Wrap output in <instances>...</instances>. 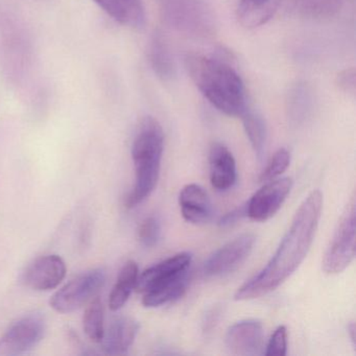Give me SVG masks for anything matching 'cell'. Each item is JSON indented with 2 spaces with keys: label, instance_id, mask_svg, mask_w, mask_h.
Returning <instances> with one entry per match:
<instances>
[{
  "label": "cell",
  "instance_id": "15",
  "mask_svg": "<svg viewBox=\"0 0 356 356\" xmlns=\"http://www.w3.org/2000/svg\"><path fill=\"white\" fill-rule=\"evenodd\" d=\"M210 182L216 191L230 189L236 182V162L226 145L214 143L209 151Z\"/></svg>",
  "mask_w": 356,
  "mask_h": 356
},
{
  "label": "cell",
  "instance_id": "8",
  "mask_svg": "<svg viewBox=\"0 0 356 356\" xmlns=\"http://www.w3.org/2000/svg\"><path fill=\"white\" fill-rule=\"evenodd\" d=\"M45 328L47 324L40 314L22 316L0 337V356H16L30 351L40 343Z\"/></svg>",
  "mask_w": 356,
  "mask_h": 356
},
{
  "label": "cell",
  "instance_id": "24",
  "mask_svg": "<svg viewBox=\"0 0 356 356\" xmlns=\"http://www.w3.org/2000/svg\"><path fill=\"white\" fill-rule=\"evenodd\" d=\"M161 236V224L155 216H149L138 227V239L141 245L152 248L157 245Z\"/></svg>",
  "mask_w": 356,
  "mask_h": 356
},
{
  "label": "cell",
  "instance_id": "16",
  "mask_svg": "<svg viewBox=\"0 0 356 356\" xmlns=\"http://www.w3.org/2000/svg\"><path fill=\"white\" fill-rule=\"evenodd\" d=\"M343 5V0H280V6L291 15L312 20L334 17Z\"/></svg>",
  "mask_w": 356,
  "mask_h": 356
},
{
  "label": "cell",
  "instance_id": "2",
  "mask_svg": "<svg viewBox=\"0 0 356 356\" xmlns=\"http://www.w3.org/2000/svg\"><path fill=\"white\" fill-rule=\"evenodd\" d=\"M185 62L191 80L212 106L226 115H243L248 109L245 85L230 64L199 54H191Z\"/></svg>",
  "mask_w": 356,
  "mask_h": 356
},
{
  "label": "cell",
  "instance_id": "19",
  "mask_svg": "<svg viewBox=\"0 0 356 356\" xmlns=\"http://www.w3.org/2000/svg\"><path fill=\"white\" fill-rule=\"evenodd\" d=\"M138 276L139 270L136 262L133 260L127 262L120 270L109 296V307L112 312H118L128 302L133 289L136 286Z\"/></svg>",
  "mask_w": 356,
  "mask_h": 356
},
{
  "label": "cell",
  "instance_id": "11",
  "mask_svg": "<svg viewBox=\"0 0 356 356\" xmlns=\"http://www.w3.org/2000/svg\"><path fill=\"white\" fill-rule=\"evenodd\" d=\"M66 273L67 266L63 258L51 254L34 260L24 273L22 281L33 291H49L61 284Z\"/></svg>",
  "mask_w": 356,
  "mask_h": 356
},
{
  "label": "cell",
  "instance_id": "25",
  "mask_svg": "<svg viewBox=\"0 0 356 356\" xmlns=\"http://www.w3.org/2000/svg\"><path fill=\"white\" fill-rule=\"evenodd\" d=\"M287 351V330L285 326H279L273 333L266 346V356H285Z\"/></svg>",
  "mask_w": 356,
  "mask_h": 356
},
{
  "label": "cell",
  "instance_id": "3",
  "mask_svg": "<svg viewBox=\"0 0 356 356\" xmlns=\"http://www.w3.org/2000/svg\"><path fill=\"white\" fill-rule=\"evenodd\" d=\"M164 149V134L159 122L145 118L139 126L132 145L135 184L126 197L127 208L136 207L152 195L157 186Z\"/></svg>",
  "mask_w": 356,
  "mask_h": 356
},
{
  "label": "cell",
  "instance_id": "20",
  "mask_svg": "<svg viewBox=\"0 0 356 356\" xmlns=\"http://www.w3.org/2000/svg\"><path fill=\"white\" fill-rule=\"evenodd\" d=\"M149 61L154 72L162 80H172L176 76V65L170 54V47L161 34L157 33L153 37L149 47Z\"/></svg>",
  "mask_w": 356,
  "mask_h": 356
},
{
  "label": "cell",
  "instance_id": "1",
  "mask_svg": "<svg viewBox=\"0 0 356 356\" xmlns=\"http://www.w3.org/2000/svg\"><path fill=\"white\" fill-rule=\"evenodd\" d=\"M323 208V195L312 191L300 205L291 227L270 261L237 289L235 300L256 299L278 289L305 259L314 241Z\"/></svg>",
  "mask_w": 356,
  "mask_h": 356
},
{
  "label": "cell",
  "instance_id": "28",
  "mask_svg": "<svg viewBox=\"0 0 356 356\" xmlns=\"http://www.w3.org/2000/svg\"><path fill=\"white\" fill-rule=\"evenodd\" d=\"M348 329H349V333L351 334L352 341L355 343V325H354V323H352Z\"/></svg>",
  "mask_w": 356,
  "mask_h": 356
},
{
  "label": "cell",
  "instance_id": "9",
  "mask_svg": "<svg viewBox=\"0 0 356 356\" xmlns=\"http://www.w3.org/2000/svg\"><path fill=\"white\" fill-rule=\"evenodd\" d=\"M253 234H243L216 250L204 264L207 277H220L236 270L248 257L255 245Z\"/></svg>",
  "mask_w": 356,
  "mask_h": 356
},
{
  "label": "cell",
  "instance_id": "22",
  "mask_svg": "<svg viewBox=\"0 0 356 356\" xmlns=\"http://www.w3.org/2000/svg\"><path fill=\"white\" fill-rule=\"evenodd\" d=\"M83 328L89 339L101 343L105 333V309L99 297L93 298L83 316Z\"/></svg>",
  "mask_w": 356,
  "mask_h": 356
},
{
  "label": "cell",
  "instance_id": "21",
  "mask_svg": "<svg viewBox=\"0 0 356 356\" xmlns=\"http://www.w3.org/2000/svg\"><path fill=\"white\" fill-rule=\"evenodd\" d=\"M241 118L254 152L258 158H261L266 151V137H268L264 118L260 114L252 111L249 108L243 112Z\"/></svg>",
  "mask_w": 356,
  "mask_h": 356
},
{
  "label": "cell",
  "instance_id": "18",
  "mask_svg": "<svg viewBox=\"0 0 356 356\" xmlns=\"http://www.w3.org/2000/svg\"><path fill=\"white\" fill-rule=\"evenodd\" d=\"M280 0H239L237 16L245 28L255 29L272 19Z\"/></svg>",
  "mask_w": 356,
  "mask_h": 356
},
{
  "label": "cell",
  "instance_id": "14",
  "mask_svg": "<svg viewBox=\"0 0 356 356\" xmlns=\"http://www.w3.org/2000/svg\"><path fill=\"white\" fill-rule=\"evenodd\" d=\"M182 216L191 224H206L213 216V207L207 193L197 184L183 187L179 195Z\"/></svg>",
  "mask_w": 356,
  "mask_h": 356
},
{
  "label": "cell",
  "instance_id": "5",
  "mask_svg": "<svg viewBox=\"0 0 356 356\" xmlns=\"http://www.w3.org/2000/svg\"><path fill=\"white\" fill-rule=\"evenodd\" d=\"M355 199L351 197L341 214L334 235L323 259V270L329 275L343 272L355 258Z\"/></svg>",
  "mask_w": 356,
  "mask_h": 356
},
{
  "label": "cell",
  "instance_id": "6",
  "mask_svg": "<svg viewBox=\"0 0 356 356\" xmlns=\"http://www.w3.org/2000/svg\"><path fill=\"white\" fill-rule=\"evenodd\" d=\"M105 282L106 274L102 268L87 270L58 289L49 304L60 314L76 312L97 297Z\"/></svg>",
  "mask_w": 356,
  "mask_h": 356
},
{
  "label": "cell",
  "instance_id": "27",
  "mask_svg": "<svg viewBox=\"0 0 356 356\" xmlns=\"http://www.w3.org/2000/svg\"><path fill=\"white\" fill-rule=\"evenodd\" d=\"M245 216H247V204L239 206L236 209L232 210V211L222 216L220 222H218V226L222 227V228L232 226Z\"/></svg>",
  "mask_w": 356,
  "mask_h": 356
},
{
  "label": "cell",
  "instance_id": "26",
  "mask_svg": "<svg viewBox=\"0 0 356 356\" xmlns=\"http://www.w3.org/2000/svg\"><path fill=\"white\" fill-rule=\"evenodd\" d=\"M337 83L341 90L345 91L348 95H355V70H354V68H348V70H343V72L337 76Z\"/></svg>",
  "mask_w": 356,
  "mask_h": 356
},
{
  "label": "cell",
  "instance_id": "23",
  "mask_svg": "<svg viewBox=\"0 0 356 356\" xmlns=\"http://www.w3.org/2000/svg\"><path fill=\"white\" fill-rule=\"evenodd\" d=\"M291 164V154L286 149H280L274 154L270 161L266 165V170L260 176V182H270L276 180Z\"/></svg>",
  "mask_w": 356,
  "mask_h": 356
},
{
  "label": "cell",
  "instance_id": "12",
  "mask_svg": "<svg viewBox=\"0 0 356 356\" xmlns=\"http://www.w3.org/2000/svg\"><path fill=\"white\" fill-rule=\"evenodd\" d=\"M264 341V327L257 320H243L231 326L227 331L226 346L236 355L259 354Z\"/></svg>",
  "mask_w": 356,
  "mask_h": 356
},
{
  "label": "cell",
  "instance_id": "10",
  "mask_svg": "<svg viewBox=\"0 0 356 356\" xmlns=\"http://www.w3.org/2000/svg\"><path fill=\"white\" fill-rule=\"evenodd\" d=\"M293 186L291 178L276 179L264 186L247 202V216L255 222L270 220L280 209Z\"/></svg>",
  "mask_w": 356,
  "mask_h": 356
},
{
  "label": "cell",
  "instance_id": "17",
  "mask_svg": "<svg viewBox=\"0 0 356 356\" xmlns=\"http://www.w3.org/2000/svg\"><path fill=\"white\" fill-rule=\"evenodd\" d=\"M112 19L129 28H141L145 13L141 0H92Z\"/></svg>",
  "mask_w": 356,
  "mask_h": 356
},
{
  "label": "cell",
  "instance_id": "4",
  "mask_svg": "<svg viewBox=\"0 0 356 356\" xmlns=\"http://www.w3.org/2000/svg\"><path fill=\"white\" fill-rule=\"evenodd\" d=\"M160 11L166 24L195 37L213 34L216 17L208 0H159Z\"/></svg>",
  "mask_w": 356,
  "mask_h": 356
},
{
  "label": "cell",
  "instance_id": "7",
  "mask_svg": "<svg viewBox=\"0 0 356 356\" xmlns=\"http://www.w3.org/2000/svg\"><path fill=\"white\" fill-rule=\"evenodd\" d=\"M191 259V253L183 252L151 266L139 275L135 289L147 295L188 282Z\"/></svg>",
  "mask_w": 356,
  "mask_h": 356
},
{
  "label": "cell",
  "instance_id": "13",
  "mask_svg": "<svg viewBox=\"0 0 356 356\" xmlns=\"http://www.w3.org/2000/svg\"><path fill=\"white\" fill-rule=\"evenodd\" d=\"M139 324L132 318L120 316L112 321L105 329L101 341L102 349L108 355H122L127 353L136 339Z\"/></svg>",
  "mask_w": 356,
  "mask_h": 356
}]
</instances>
